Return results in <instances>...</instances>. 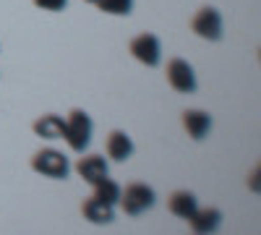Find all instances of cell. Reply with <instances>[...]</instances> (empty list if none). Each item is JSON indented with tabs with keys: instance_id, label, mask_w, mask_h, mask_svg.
<instances>
[{
	"instance_id": "6da1fadb",
	"label": "cell",
	"mask_w": 261,
	"mask_h": 235,
	"mask_svg": "<svg viewBox=\"0 0 261 235\" xmlns=\"http://www.w3.org/2000/svg\"><path fill=\"white\" fill-rule=\"evenodd\" d=\"M63 139L68 141V146L73 149V152H84L92 141V118L84 110H73L68 118H65Z\"/></svg>"
},
{
	"instance_id": "7a4b0ae2",
	"label": "cell",
	"mask_w": 261,
	"mask_h": 235,
	"mask_svg": "<svg viewBox=\"0 0 261 235\" xmlns=\"http://www.w3.org/2000/svg\"><path fill=\"white\" fill-rule=\"evenodd\" d=\"M32 167L37 170V173L47 175V178H68L71 173V165L68 160L63 157V152H58V149H42V152H37L32 157Z\"/></svg>"
},
{
	"instance_id": "3957f363",
	"label": "cell",
	"mask_w": 261,
	"mask_h": 235,
	"mask_svg": "<svg viewBox=\"0 0 261 235\" xmlns=\"http://www.w3.org/2000/svg\"><path fill=\"white\" fill-rule=\"evenodd\" d=\"M120 204H123V212L130 217L141 215V212L154 206V191L144 183H130L125 191H120Z\"/></svg>"
},
{
	"instance_id": "277c9868",
	"label": "cell",
	"mask_w": 261,
	"mask_h": 235,
	"mask_svg": "<svg viewBox=\"0 0 261 235\" xmlns=\"http://www.w3.org/2000/svg\"><path fill=\"white\" fill-rule=\"evenodd\" d=\"M167 81L170 87L180 92V94H191L196 89V73L191 68V63L183 60V58H175L167 63Z\"/></svg>"
},
{
	"instance_id": "5b68a950",
	"label": "cell",
	"mask_w": 261,
	"mask_h": 235,
	"mask_svg": "<svg viewBox=\"0 0 261 235\" xmlns=\"http://www.w3.org/2000/svg\"><path fill=\"white\" fill-rule=\"evenodd\" d=\"M130 55H134L139 63H144V66H160L162 60V45L160 39L154 34H139L134 42H130Z\"/></svg>"
},
{
	"instance_id": "8992f818",
	"label": "cell",
	"mask_w": 261,
	"mask_h": 235,
	"mask_svg": "<svg viewBox=\"0 0 261 235\" xmlns=\"http://www.w3.org/2000/svg\"><path fill=\"white\" fill-rule=\"evenodd\" d=\"M193 32L204 37V39H220L222 37V16L217 8H201L199 13L193 16Z\"/></svg>"
},
{
	"instance_id": "52a82bcc",
	"label": "cell",
	"mask_w": 261,
	"mask_h": 235,
	"mask_svg": "<svg viewBox=\"0 0 261 235\" xmlns=\"http://www.w3.org/2000/svg\"><path fill=\"white\" fill-rule=\"evenodd\" d=\"M188 222H191L196 235H209V232H214L217 227H220L222 212L220 209H196L193 215L188 217Z\"/></svg>"
},
{
	"instance_id": "ba28073f",
	"label": "cell",
	"mask_w": 261,
	"mask_h": 235,
	"mask_svg": "<svg viewBox=\"0 0 261 235\" xmlns=\"http://www.w3.org/2000/svg\"><path fill=\"white\" fill-rule=\"evenodd\" d=\"M76 173L86 180V183H97L99 178L107 175V162L99 154H89V157H81L76 165Z\"/></svg>"
},
{
	"instance_id": "9c48e42d",
	"label": "cell",
	"mask_w": 261,
	"mask_h": 235,
	"mask_svg": "<svg viewBox=\"0 0 261 235\" xmlns=\"http://www.w3.org/2000/svg\"><path fill=\"white\" fill-rule=\"evenodd\" d=\"M107 154H110L115 162L128 160L130 154H134V141H130V136L123 134V131H113L110 136H107Z\"/></svg>"
},
{
	"instance_id": "30bf717a",
	"label": "cell",
	"mask_w": 261,
	"mask_h": 235,
	"mask_svg": "<svg viewBox=\"0 0 261 235\" xmlns=\"http://www.w3.org/2000/svg\"><path fill=\"white\" fill-rule=\"evenodd\" d=\"M84 217L94 222V225H107V222H113L115 220V209L110 204H105L99 199H89V201H84Z\"/></svg>"
},
{
	"instance_id": "8fae6325",
	"label": "cell",
	"mask_w": 261,
	"mask_h": 235,
	"mask_svg": "<svg viewBox=\"0 0 261 235\" xmlns=\"http://www.w3.org/2000/svg\"><path fill=\"white\" fill-rule=\"evenodd\" d=\"M183 125L193 139H204L209 134V128H212V118L201 110H186L183 113Z\"/></svg>"
},
{
	"instance_id": "7c38bea8",
	"label": "cell",
	"mask_w": 261,
	"mask_h": 235,
	"mask_svg": "<svg viewBox=\"0 0 261 235\" xmlns=\"http://www.w3.org/2000/svg\"><path fill=\"white\" fill-rule=\"evenodd\" d=\"M196 209H199V204H196V196L188 194V191H175V194L170 196V212H172L175 217H180V220H188Z\"/></svg>"
},
{
	"instance_id": "4fadbf2b",
	"label": "cell",
	"mask_w": 261,
	"mask_h": 235,
	"mask_svg": "<svg viewBox=\"0 0 261 235\" xmlns=\"http://www.w3.org/2000/svg\"><path fill=\"white\" fill-rule=\"evenodd\" d=\"M34 131H37V136H42V139H63L65 120H63L60 115H42V118L34 123Z\"/></svg>"
},
{
	"instance_id": "5bb4252c",
	"label": "cell",
	"mask_w": 261,
	"mask_h": 235,
	"mask_svg": "<svg viewBox=\"0 0 261 235\" xmlns=\"http://www.w3.org/2000/svg\"><path fill=\"white\" fill-rule=\"evenodd\" d=\"M94 186V199H99V201H105V204H110V206H115L118 201H120V186L115 183V180H110V178H99L97 183H92Z\"/></svg>"
},
{
	"instance_id": "9a60e30c",
	"label": "cell",
	"mask_w": 261,
	"mask_h": 235,
	"mask_svg": "<svg viewBox=\"0 0 261 235\" xmlns=\"http://www.w3.org/2000/svg\"><path fill=\"white\" fill-rule=\"evenodd\" d=\"M99 11L113 13V16H128L134 8V0H97Z\"/></svg>"
},
{
	"instance_id": "2e32d148",
	"label": "cell",
	"mask_w": 261,
	"mask_h": 235,
	"mask_svg": "<svg viewBox=\"0 0 261 235\" xmlns=\"http://www.w3.org/2000/svg\"><path fill=\"white\" fill-rule=\"evenodd\" d=\"M34 3H37L39 8H45V11H63L68 0H34Z\"/></svg>"
},
{
	"instance_id": "e0dca14e",
	"label": "cell",
	"mask_w": 261,
	"mask_h": 235,
	"mask_svg": "<svg viewBox=\"0 0 261 235\" xmlns=\"http://www.w3.org/2000/svg\"><path fill=\"white\" fill-rule=\"evenodd\" d=\"M86 3H94V6H97V0H86Z\"/></svg>"
}]
</instances>
